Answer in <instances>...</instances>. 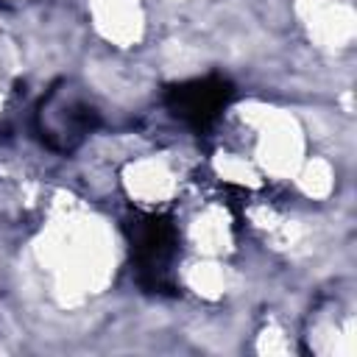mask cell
I'll return each mask as SVG.
<instances>
[{
  "label": "cell",
  "instance_id": "cell-3",
  "mask_svg": "<svg viewBox=\"0 0 357 357\" xmlns=\"http://www.w3.org/2000/svg\"><path fill=\"white\" fill-rule=\"evenodd\" d=\"M231 98H234V86L229 78L204 75V78H190V81H178V84L167 86L165 106L184 126L204 131L223 114V109L231 103Z\"/></svg>",
  "mask_w": 357,
  "mask_h": 357
},
{
  "label": "cell",
  "instance_id": "cell-1",
  "mask_svg": "<svg viewBox=\"0 0 357 357\" xmlns=\"http://www.w3.org/2000/svg\"><path fill=\"white\" fill-rule=\"evenodd\" d=\"M137 282L148 293H176L178 229L167 215L134 212L123 223Z\"/></svg>",
  "mask_w": 357,
  "mask_h": 357
},
{
  "label": "cell",
  "instance_id": "cell-2",
  "mask_svg": "<svg viewBox=\"0 0 357 357\" xmlns=\"http://www.w3.org/2000/svg\"><path fill=\"white\" fill-rule=\"evenodd\" d=\"M33 126L53 153H73L100 126V114L81 89L73 84H56L39 100Z\"/></svg>",
  "mask_w": 357,
  "mask_h": 357
}]
</instances>
